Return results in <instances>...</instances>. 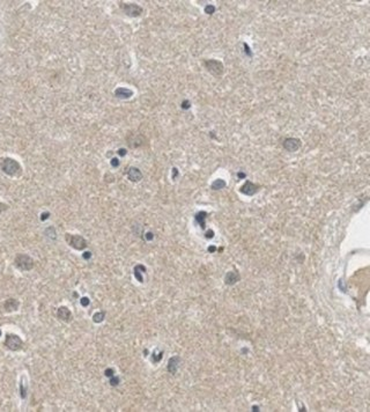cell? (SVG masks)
<instances>
[{
	"label": "cell",
	"instance_id": "cell-16",
	"mask_svg": "<svg viewBox=\"0 0 370 412\" xmlns=\"http://www.w3.org/2000/svg\"><path fill=\"white\" fill-rule=\"evenodd\" d=\"M225 186V182L223 180H216L212 183V189L213 190H220Z\"/></svg>",
	"mask_w": 370,
	"mask_h": 412
},
{
	"label": "cell",
	"instance_id": "cell-12",
	"mask_svg": "<svg viewBox=\"0 0 370 412\" xmlns=\"http://www.w3.org/2000/svg\"><path fill=\"white\" fill-rule=\"evenodd\" d=\"M127 177H128V180L132 181V182H139L142 178V174H141V171L138 168L131 167V168L128 169V171H127Z\"/></svg>",
	"mask_w": 370,
	"mask_h": 412
},
{
	"label": "cell",
	"instance_id": "cell-9",
	"mask_svg": "<svg viewBox=\"0 0 370 412\" xmlns=\"http://www.w3.org/2000/svg\"><path fill=\"white\" fill-rule=\"evenodd\" d=\"M57 316L59 319H61L64 322H69L72 319V313L67 307L65 306H61V307L58 308V312H57Z\"/></svg>",
	"mask_w": 370,
	"mask_h": 412
},
{
	"label": "cell",
	"instance_id": "cell-29",
	"mask_svg": "<svg viewBox=\"0 0 370 412\" xmlns=\"http://www.w3.org/2000/svg\"><path fill=\"white\" fill-rule=\"evenodd\" d=\"M49 217H50V213H49V212H44V213H42V215H40V220H43V221L46 220Z\"/></svg>",
	"mask_w": 370,
	"mask_h": 412
},
{
	"label": "cell",
	"instance_id": "cell-23",
	"mask_svg": "<svg viewBox=\"0 0 370 412\" xmlns=\"http://www.w3.org/2000/svg\"><path fill=\"white\" fill-rule=\"evenodd\" d=\"M89 303H90V300L87 298V296H83V298H81V306H83V307H87V306H89Z\"/></svg>",
	"mask_w": 370,
	"mask_h": 412
},
{
	"label": "cell",
	"instance_id": "cell-13",
	"mask_svg": "<svg viewBox=\"0 0 370 412\" xmlns=\"http://www.w3.org/2000/svg\"><path fill=\"white\" fill-rule=\"evenodd\" d=\"M19 305H20V303H19V301H17L16 299L9 298V299H7L5 301V303H4V308H5V310L7 313H11V312H15V310H17Z\"/></svg>",
	"mask_w": 370,
	"mask_h": 412
},
{
	"label": "cell",
	"instance_id": "cell-32",
	"mask_svg": "<svg viewBox=\"0 0 370 412\" xmlns=\"http://www.w3.org/2000/svg\"><path fill=\"white\" fill-rule=\"evenodd\" d=\"M118 154H119L120 157L126 155V150H125V148H120V150H118Z\"/></svg>",
	"mask_w": 370,
	"mask_h": 412
},
{
	"label": "cell",
	"instance_id": "cell-6",
	"mask_svg": "<svg viewBox=\"0 0 370 412\" xmlns=\"http://www.w3.org/2000/svg\"><path fill=\"white\" fill-rule=\"evenodd\" d=\"M120 7L124 13L131 18H137L142 13V8L137 4H121Z\"/></svg>",
	"mask_w": 370,
	"mask_h": 412
},
{
	"label": "cell",
	"instance_id": "cell-24",
	"mask_svg": "<svg viewBox=\"0 0 370 412\" xmlns=\"http://www.w3.org/2000/svg\"><path fill=\"white\" fill-rule=\"evenodd\" d=\"M214 11H215V7L212 6V5H208L205 8V12L207 13V14H212V13H214Z\"/></svg>",
	"mask_w": 370,
	"mask_h": 412
},
{
	"label": "cell",
	"instance_id": "cell-1",
	"mask_svg": "<svg viewBox=\"0 0 370 412\" xmlns=\"http://www.w3.org/2000/svg\"><path fill=\"white\" fill-rule=\"evenodd\" d=\"M0 167H1V170L5 174L8 175V176H17V175L21 174V171H22L20 163L17 162L16 160L12 159V157L2 159L1 163H0Z\"/></svg>",
	"mask_w": 370,
	"mask_h": 412
},
{
	"label": "cell",
	"instance_id": "cell-3",
	"mask_svg": "<svg viewBox=\"0 0 370 412\" xmlns=\"http://www.w3.org/2000/svg\"><path fill=\"white\" fill-rule=\"evenodd\" d=\"M65 240L72 248L76 250H83L87 247V241L80 235H73V234L67 233L65 235Z\"/></svg>",
	"mask_w": 370,
	"mask_h": 412
},
{
	"label": "cell",
	"instance_id": "cell-14",
	"mask_svg": "<svg viewBox=\"0 0 370 412\" xmlns=\"http://www.w3.org/2000/svg\"><path fill=\"white\" fill-rule=\"evenodd\" d=\"M115 95L116 97H118V99H130L133 95V92L130 90V89H127V88L119 87L115 90Z\"/></svg>",
	"mask_w": 370,
	"mask_h": 412
},
{
	"label": "cell",
	"instance_id": "cell-15",
	"mask_svg": "<svg viewBox=\"0 0 370 412\" xmlns=\"http://www.w3.org/2000/svg\"><path fill=\"white\" fill-rule=\"evenodd\" d=\"M207 218V213L206 212H198L196 214V217H194V219H196V221L200 225V227L201 228H205V219Z\"/></svg>",
	"mask_w": 370,
	"mask_h": 412
},
{
	"label": "cell",
	"instance_id": "cell-21",
	"mask_svg": "<svg viewBox=\"0 0 370 412\" xmlns=\"http://www.w3.org/2000/svg\"><path fill=\"white\" fill-rule=\"evenodd\" d=\"M110 384L112 386V387H116V386H118L119 384V377H117V376H111L110 377Z\"/></svg>",
	"mask_w": 370,
	"mask_h": 412
},
{
	"label": "cell",
	"instance_id": "cell-18",
	"mask_svg": "<svg viewBox=\"0 0 370 412\" xmlns=\"http://www.w3.org/2000/svg\"><path fill=\"white\" fill-rule=\"evenodd\" d=\"M163 358V352L162 351H154V353L152 354V360H153V362H159V361H161V359Z\"/></svg>",
	"mask_w": 370,
	"mask_h": 412
},
{
	"label": "cell",
	"instance_id": "cell-34",
	"mask_svg": "<svg viewBox=\"0 0 370 412\" xmlns=\"http://www.w3.org/2000/svg\"><path fill=\"white\" fill-rule=\"evenodd\" d=\"M173 178H175V177H176V176H177V174H178V171H177V169H176V168H173Z\"/></svg>",
	"mask_w": 370,
	"mask_h": 412
},
{
	"label": "cell",
	"instance_id": "cell-39",
	"mask_svg": "<svg viewBox=\"0 0 370 412\" xmlns=\"http://www.w3.org/2000/svg\"><path fill=\"white\" fill-rule=\"evenodd\" d=\"M0 333H1V331H0Z\"/></svg>",
	"mask_w": 370,
	"mask_h": 412
},
{
	"label": "cell",
	"instance_id": "cell-20",
	"mask_svg": "<svg viewBox=\"0 0 370 412\" xmlns=\"http://www.w3.org/2000/svg\"><path fill=\"white\" fill-rule=\"evenodd\" d=\"M20 394H21L22 398L27 397V388L23 386V381H21V383H20Z\"/></svg>",
	"mask_w": 370,
	"mask_h": 412
},
{
	"label": "cell",
	"instance_id": "cell-2",
	"mask_svg": "<svg viewBox=\"0 0 370 412\" xmlns=\"http://www.w3.org/2000/svg\"><path fill=\"white\" fill-rule=\"evenodd\" d=\"M14 265L21 271H30L34 267V259L26 254H19L14 259Z\"/></svg>",
	"mask_w": 370,
	"mask_h": 412
},
{
	"label": "cell",
	"instance_id": "cell-19",
	"mask_svg": "<svg viewBox=\"0 0 370 412\" xmlns=\"http://www.w3.org/2000/svg\"><path fill=\"white\" fill-rule=\"evenodd\" d=\"M44 234H45L46 236H49V238H56V231H54V228L53 227H49V228H46L45 229V232H44Z\"/></svg>",
	"mask_w": 370,
	"mask_h": 412
},
{
	"label": "cell",
	"instance_id": "cell-36",
	"mask_svg": "<svg viewBox=\"0 0 370 412\" xmlns=\"http://www.w3.org/2000/svg\"><path fill=\"white\" fill-rule=\"evenodd\" d=\"M252 409H253V411H259V410H258V409H259V407H258V406H256V405H254V406H252Z\"/></svg>",
	"mask_w": 370,
	"mask_h": 412
},
{
	"label": "cell",
	"instance_id": "cell-31",
	"mask_svg": "<svg viewBox=\"0 0 370 412\" xmlns=\"http://www.w3.org/2000/svg\"><path fill=\"white\" fill-rule=\"evenodd\" d=\"M205 236H206V238H214V232H213V231H211V229H209V231H207V233H206V235H205Z\"/></svg>",
	"mask_w": 370,
	"mask_h": 412
},
{
	"label": "cell",
	"instance_id": "cell-8",
	"mask_svg": "<svg viewBox=\"0 0 370 412\" xmlns=\"http://www.w3.org/2000/svg\"><path fill=\"white\" fill-rule=\"evenodd\" d=\"M283 147L288 152H296L301 147V140L297 138H287L283 141Z\"/></svg>",
	"mask_w": 370,
	"mask_h": 412
},
{
	"label": "cell",
	"instance_id": "cell-4",
	"mask_svg": "<svg viewBox=\"0 0 370 412\" xmlns=\"http://www.w3.org/2000/svg\"><path fill=\"white\" fill-rule=\"evenodd\" d=\"M5 345H6V347L12 350V351H19V350L22 348L23 342H22V339L17 336V335L8 333V335H6Z\"/></svg>",
	"mask_w": 370,
	"mask_h": 412
},
{
	"label": "cell",
	"instance_id": "cell-37",
	"mask_svg": "<svg viewBox=\"0 0 370 412\" xmlns=\"http://www.w3.org/2000/svg\"><path fill=\"white\" fill-rule=\"evenodd\" d=\"M237 175H238V177H244L245 176V174H243V173H238Z\"/></svg>",
	"mask_w": 370,
	"mask_h": 412
},
{
	"label": "cell",
	"instance_id": "cell-10",
	"mask_svg": "<svg viewBox=\"0 0 370 412\" xmlns=\"http://www.w3.org/2000/svg\"><path fill=\"white\" fill-rule=\"evenodd\" d=\"M179 361H180V358H179L178 355H173V357L170 358L169 362H168V366H167V369L170 374H175V373L177 372L178 366H179Z\"/></svg>",
	"mask_w": 370,
	"mask_h": 412
},
{
	"label": "cell",
	"instance_id": "cell-22",
	"mask_svg": "<svg viewBox=\"0 0 370 412\" xmlns=\"http://www.w3.org/2000/svg\"><path fill=\"white\" fill-rule=\"evenodd\" d=\"M104 375H105V376H108V377L113 376V375H115V371H113L112 368H106V369L104 371Z\"/></svg>",
	"mask_w": 370,
	"mask_h": 412
},
{
	"label": "cell",
	"instance_id": "cell-35",
	"mask_svg": "<svg viewBox=\"0 0 370 412\" xmlns=\"http://www.w3.org/2000/svg\"><path fill=\"white\" fill-rule=\"evenodd\" d=\"M215 250H216V248H215V247H212V245L208 248V251H209V252H214Z\"/></svg>",
	"mask_w": 370,
	"mask_h": 412
},
{
	"label": "cell",
	"instance_id": "cell-7",
	"mask_svg": "<svg viewBox=\"0 0 370 412\" xmlns=\"http://www.w3.org/2000/svg\"><path fill=\"white\" fill-rule=\"evenodd\" d=\"M259 190V186L258 185H256L254 183H252V182H250V181H246L244 184H243L242 186H241V189H239V191L242 192L243 195H245V196H253L254 193H257V191Z\"/></svg>",
	"mask_w": 370,
	"mask_h": 412
},
{
	"label": "cell",
	"instance_id": "cell-33",
	"mask_svg": "<svg viewBox=\"0 0 370 412\" xmlns=\"http://www.w3.org/2000/svg\"><path fill=\"white\" fill-rule=\"evenodd\" d=\"M90 257H92V252H90V251H86V252L83 254V258H85V259H89Z\"/></svg>",
	"mask_w": 370,
	"mask_h": 412
},
{
	"label": "cell",
	"instance_id": "cell-17",
	"mask_svg": "<svg viewBox=\"0 0 370 412\" xmlns=\"http://www.w3.org/2000/svg\"><path fill=\"white\" fill-rule=\"evenodd\" d=\"M104 316H105V314H104L103 312L95 313L94 314V316H92V321H94L95 323H101V322L104 319Z\"/></svg>",
	"mask_w": 370,
	"mask_h": 412
},
{
	"label": "cell",
	"instance_id": "cell-11",
	"mask_svg": "<svg viewBox=\"0 0 370 412\" xmlns=\"http://www.w3.org/2000/svg\"><path fill=\"white\" fill-rule=\"evenodd\" d=\"M239 279H241V277H239V273L237 272V271H229V272L225 274V283L227 285L231 286V285L236 284Z\"/></svg>",
	"mask_w": 370,
	"mask_h": 412
},
{
	"label": "cell",
	"instance_id": "cell-28",
	"mask_svg": "<svg viewBox=\"0 0 370 412\" xmlns=\"http://www.w3.org/2000/svg\"><path fill=\"white\" fill-rule=\"evenodd\" d=\"M7 209H8V206H7L6 204H4V203H1V202H0V214H1L4 211H6Z\"/></svg>",
	"mask_w": 370,
	"mask_h": 412
},
{
	"label": "cell",
	"instance_id": "cell-27",
	"mask_svg": "<svg viewBox=\"0 0 370 412\" xmlns=\"http://www.w3.org/2000/svg\"><path fill=\"white\" fill-rule=\"evenodd\" d=\"M190 107H191L190 101H183V103H182V108L183 109H189Z\"/></svg>",
	"mask_w": 370,
	"mask_h": 412
},
{
	"label": "cell",
	"instance_id": "cell-38",
	"mask_svg": "<svg viewBox=\"0 0 370 412\" xmlns=\"http://www.w3.org/2000/svg\"><path fill=\"white\" fill-rule=\"evenodd\" d=\"M73 295H74V298H78V296H79V294H78V293H75V292H74V293H73Z\"/></svg>",
	"mask_w": 370,
	"mask_h": 412
},
{
	"label": "cell",
	"instance_id": "cell-5",
	"mask_svg": "<svg viewBox=\"0 0 370 412\" xmlns=\"http://www.w3.org/2000/svg\"><path fill=\"white\" fill-rule=\"evenodd\" d=\"M205 66L208 70V72L211 74H213L215 76H220L223 73V64L216 60V59H209L205 62Z\"/></svg>",
	"mask_w": 370,
	"mask_h": 412
},
{
	"label": "cell",
	"instance_id": "cell-25",
	"mask_svg": "<svg viewBox=\"0 0 370 412\" xmlns=\"http://www.w3.org/2000/svg\"><path fill=\"white\" fill-rule=\"evenodd\" d=\"M134 276H135V278L138 279V281H140V283L144 281V278H142V276L140 274V272H139L138 270H134Z\"/></svg>",
	"mask_w": 370,
	"mask_h": 412
},
{
	"label": "cell",
	"instance_id": "cell-30",
	"mask_svg": "<svg viewBox=\"0 0 370 412\" xmlns=\"http://www.w3.org/2000/svg\"><path fill=\"white\" fill-rule=\"evenodd\" d=\"M153 238H154V235H153V233H150V232L146 233V240H147V241H152Z\"/></svg>",
	"mask_w": 370,
	"mask_h": 412
},
{
	"label": "cell",
	"instance_id": "cell-26",
	"mask_svg": "<svg viewBox=\"0 0 370 412\" xmlns=\"http://www.w3.org/2000/svg\"><path fill=\"white\" fill-rule=\"evenodd\" d=\"M111 166H112V167H118V166H119V160H118L117 157L111 159Z\"/></svg>",
	"mask_w": 370,
	"mask_h": 412
}]
</instances>
